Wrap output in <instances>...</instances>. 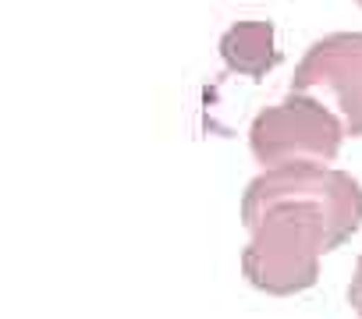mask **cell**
<instances>
[{
  "label": "cell",
  "instance_id": "5b68a950",
  "mask_svg": "<svg viewBox=\"0 0 362 319\" xmlns=\"http://www.w3.org/2000/svg\"><path fill=\"white\" fill-rule=\"evenodd\" d=\"M348 305L355 308V315L362 319V255L355 263V273H351V284H348Z\"/></svg>",
  "mask_w": 362,
  "mask_h": 319
},
{
  "label": "cell",
  "instance_id": "6da1fadb",
  "mask_svg": "<svg viewBox=\"0 0 362 319\" xmlns=\"http://www.w3.org/2000/svg\"><path fill=\"white\" fill-rule=\"evenodd\" d=\"M242 277L274 298L302 294L320 280V259L362 227V185L320 160L263 167L242 195Z\"/></svg>",
  "mask_w": 362,
  "mask_h": 319
},
{
  "label": "cell",
  "instance_id": "8992f818",
  "mask_svg": "<svg viewBox=\"0 0 362 319\" xmlns=\"http://www.w3.org/2000/svg\"><path fill=\"white\" fill-rule=\"evenodd\" d=\"M355 4H358V8H362V0H355Z\"/></svg>",
  "mask_w": 362,
  "mask_h": 319
},
{
  "label": "cell",
  "instance_id": "277c9868",
  "mask_svg": "<svg viewBox=\"0 0 362 319\" xmlns=\"http://www.w3.org/2000/svg\"><path fill=\"white\" fill-rule=\"evenodd\" d=\"M221 57H224V68L231 75H245V78H256V82L267 78L281 64L274 22H263V18L235 22L221 36Z\"/></svg>",
  "mask_w": 362,
  "mask_h": 319
},
{
  "label": "cell",
  "instance_id": "3957f363",
  "mask_svg": "<svg viewBox=\"0 0 362 319\" xmlns=\"http://www.w3.org/2000/svg\"><path fill=\"white\" fill-rule=\"evenodd\" d=\"M291 92L330 96L344 135L362 138V32H330L316 40L291 75Z\"/></svg>",
  "mask_w": 362,
  "mask_h": 319
},
{
  "label": "cell",
  "instance_id": "7a4b0ae2",
  "mask_svg": "<svg viewBox=\"0 0 362 319\" xmlns=\"http://www.w3.org/2000/svg\"><path fill=\"white\" fill-rule=\"evenodd\" d=\"M341 117L309 92H288L281 103L259 110L249 128V149L263 167L291 164V160L330 164L341 152Z\"/></svg>",
  "mask_w": 362,
  "mask_h": 319
}]
</instances>
